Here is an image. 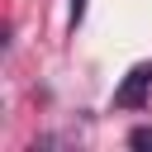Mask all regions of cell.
Returning a JSON list of instances; mask_svg holds the SVG:
<instances>
[{
  "instance_id": "obj_3",
  "label": "cell",
  "mask_w": 152,
  "mask_h": 152,
  "mask_svg": "<svg viewBox=\"0 0 152 152\" xmlns=\"http://www.w3.org/2000/svg\"><path fill=\"white\" fill-rule=\"evenodd\" d=\"M86 19V0H71V24H81Z\"/></svg>"
},
{
  "instance_id": "obj_1",
  "label": "cell",
  "mask_w": 152,
  "mask_h": 152,
  "mask_svg": "<svg viewBox=\"0 0 152 152\" xmlns=\"http://www.w3.org/2000/svg\"><path fill=\"white\" fill-rule=\"evenodd\" d=\"M147 90H152V62H138V66L124 76V86L114 90V104H119V109H138V104L147 100Z\"/></svg>"
},
{
  "instance_id": "obj_2",
  "label": "cell",
  "mask_w": 152,
  "mask_h": 152,
  "mask_svg": "<svg viewBox=\"0 0 152 152\" xmlns=\"http://www.w3.org/2000/svg\"><path fill=\"white\" fill-rule=\"evenodd\" d=\"M128 147H133V152H152V124L133 128V133H128Z\"/></svg>"
}]
</instances>
